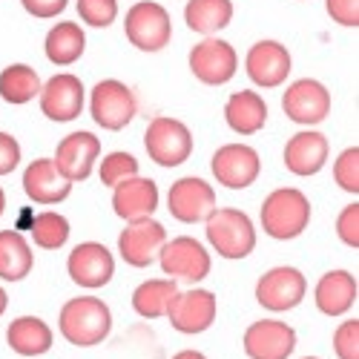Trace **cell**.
<instances>
[{
    "label": "cell",
    "mask_w": 359,
    "mask_h": 359,
    "mask_svg": "<svg viewBox=\"0 0 359 359\" xmlns=\"http://www.w3.org/2000/svg\"><path fill=\"white\" fill-rule=\"evenodd\" d=\"M57 331L69 345L78 348H95L112 331V311L104 299L83 293L75 296L57 313Z\"/></svg>",
    "instance_id": "6da1fadb"
},
{
    "label": "cell",
    "mask_w": 359,
    "mask_h": 359,
    "mask_svg": "<svg viewBox=\"0 0 359 359\" xmlns=\"http://www.w3.org/2000/svg\"><path fill=\"white\" fill-rule=\"evenodd\" d=\"M311 224V201L296 187H279L262 201V230L276 238L290 242L299 238Z\"/></svg>",
    "instance_id": "7a4b0ae2"
},
{
    "label": "cell",
    "mask_w": 359,
    "mask_h": 359,
    "mask_svg": "<svg viewBox=\"0 0 359 359\" xmlns=\"http://www.w3.org/2000/svg\"><path fill=\"white\" fill-rule=\"evenodd\" d=\"M207 242L222 259H248L256 250V227L248 213L236 207H216L204 219Z\"/></svg>",
    "instance_id": "3957f363"
},
{
    "label": "cell",
    "mask_w": 359,
    "mask_h": 359,
    "mask_svg": "<svg viewBox=\"0 0 359 359\" xmlns=\"http://www.w3.org/2000/svg\"><path fill=\"white\" fill-rule=\"evenodd\" d=\"M158 264L167 273V279L172 282H190L198 285L210 276V250H207L198 238L193 236H175L170 242H164L161 253H158Z\"/></svg>",
    "instance_id": "277c9868"
},
{
    "label": "cell",
    "mask_w": 359,
    "mask_h": 359,
    "mask_svg": "<svg viewBox=\"0 0 359 359\" xmlns=\"http://www.w3.org/2000/svg\"><path fill=\"white\" fill-rule=\"evenodd\" d=\"M89 112H93V121L101 130L118 133L135 118L138 101H135V93L127 83L115 81V78H107V81H98L93 86V95H89Z\"/></svg>",
    "instance_id": "5b68a950"
},
{
    "label": "cell",
    "mask_w": 359,
    "mask_h": 359,
    "mask_svg": "<svg viewBox=\"0 0 359 359\" xmlns=\"http://www.w3.org/2000/svg\"><path fill=\"white\" fill-rule=\"evenodd\" d=\"M147 156L158 167H182L193 156V133L175 118H153L144 133Z\"/></svg>",
    "instance_id": "8992f818"
},
{
    "label": "cell",
    "mask_w": 359,
    "mask_h": 359,
    "mask_svg": "<svg viewBox=\"0 0 359 359\" xmlns=\"http://www.w3.org/2000/svg\"><path fill=\"white\" fill-rule=\"evenodd\" d=\"M308 293V279L302 271H296L290 264L271 267L267 273L259 276L256 282V302L267 313H287L296 305H302Z\"/></svg>",
    "instance_id": "52a82bcc"
},
{
    "label": "cell",
    "mask_w": 359,
    "mask_h": 359,
    "mask_svg": "<svg viewBox=\"0 0 359 359\" xmlns=\"http://www.w3.org/2000/svg\"><path fill=\"white\" fill-rule=\"evenodd\" d=\"M216 311H219L216 293L196 287V290H178L175 299L170 302V308H167V316H170V325L178 334L198 337V334L213 327Z\"/></svg>",
    "instance_id": "ba28073f"
},
{
    "label": "cell",
    "mask_w": 359,
    "mask_h": 359,
    "mask_svg": "<svg viewBox=\"0 0 359 359\" xmlns=\"http://www.w3.org/2000/svg\"><path fill=\"white\" fill-rule=\"evenodd\" d=\"M124 29H127V38L135 49L141 52H161L170 38H172V23L164 6L158 4H135L127 18H124Z\"/></svg>",
    "instance_id": "9c48e42d"
},
{
    "label": "cell",
    "mask_w": 359,
    "mask_h": 359,
    "mask_svg": "<svg viewBox=\"0 0 359 359\" xmlns=\"http://www.w3.org/2000/svg\"><path fill=\"white\" fill-rule=\"evenodd\" d=\"M167 210L182 224H198L216 210V190L198 175H184L172 182L167 193Z\"/></svg>",
    "instance_id": "30bf717a"
},
{
    "label": "cell",
    "mask_w": 359,
    "mask_h": 359,
    "mask_svg": "<svg viewBox=\"0 0 359 359\" xmlns=\"http://www.w3.org/2000/svg\"><path fill=\"white\" fill-rule=\"evenodd\" d=\"M282 109L293 124L316 127L331 115V93H327L325 83L313 78H299L285 89Z\"/></svg>",
    "instance_id": "8fae6325"
},
{
    "label": "cell",
    "mask_w": 359,
    "mask_h": 359,
    "mask_svg": "<svg viewBox=\"0 0 359 359\" xmlns=\"http://www.w3.org/2000/svg\"><path fill=\"white\" fill-rule=\"evenodd\" d=\"M164 242H167V230L161 222H156L153 216L135 219L118 236V253L130 267H149L153 262H158Z\"/></svg>",
    "instance_id": "7c38bea8"
},
{
    "label": "cell",
    "mask_w": 359,
    "mask_h": 359,
    "mask_svg": "<svg viewBox=\"0 0 359 359\" xmlns=\"http://www.w3.org/2000/svg\"><path fill=\"white\" fill-rule=\"evenodd\" d=\"M242 348L248 359H290V353L296 351V331L287 322L267 316L248 327Z\"/></svg>",
    "instance_id": "4fadbf2b"
},
{
    "label": "cell",
    "mask_w": 359,
    "mask_h": 359,
    "mask_svg": "<svg viewBox=\"0 0 359 359\" xmlns=\"http://www.w3.org/2000/svg\"><path fill=\"white\" fill-rule=\"evenodd\" d=\"M216 182L227 190H245L250 187L259 172H262V158L253 147L248 144H224L216 149V156L210 161Z\"/></svg>",
    "instance_id": "5bb4252c"
},
{
    "label": "cell",
    "mask_w": 359,
    "mask_h": 359,
    "mask_svg": "<svg viewBox=\"0 0 359 359\" xmlns=\"http://www.w3.org/2000/svg\"><path fill=\"white\" fill-rule=\"evenodd\" d=\"M190 69L201 83L222 86L238 69L236 49L222 38H204L190 49Z\"/></svg>",
    "instance_id": "9a60e30c"
},
{
    "label": "cell",
    "mask_w": 359,
    "mask_h": 359,
    "mask_svg": "<svg viewBox=\"0 0 359 359\" xmlns=\"http://www.w3.org/2000/svg\"><path fill=\"white\" fill-rule=\"evenodd\" d=\"M101 156V141L95 133H69L67 138H61V144L55 147V167L61 170V175L67 182H86L93 175V167Z\"/></svg>",
    "instance_id": "2e32d148"
},
{
    "label": "cell",
    "mask_w": 359,
    "mask_h": 359,
    "mask_svg": "<svg viewBox=\"0 0 359 359\" xmlns=\"http://www.w3.org/2000/svg\"><path fill=\"white\" fill-rule=\"evenodd\" d=\"M41 109L49 121L55 124H69L83 112V83L78 75H52L41 86Z\"/></svg>",
    "instance_id": "e0dca14e"
},
{
    "label": "cell",
    "mask_w": 359,
    "mask_h": 359,
    "mask_svg": "<svg viewBox=\"0 0 359 359\" xmlns=\"http://www.w3.org/2000/svg\"><path fill=\"white\" fill-rule=\"evenodd\" d=\"M67 271H69V279L83 287V290H98L104 285H109L112 273H115V259L112 253L98 245V242H83L78 245L69 259H67Z\"/></svg>",
    "instance_id": "ac0fdd59"
},
{
    "label": "cell",
    "mask_w": 359,
    "mask_h": 359,
    "mask_svg": "<svg viewBox=\"0 0 359 359\" xmlns=\"http://www.w3.org/2000/svg\"><path fill=\"white\" fill-rule=\"evenodd\" d=\"M290 52L285 49V43L279 41H259L250 46L248 57H245V69L248 78L256 86H279L287 81L290 75Z\"/></svg>",
    "instance_id": "d6986e66"
},
{
    "label": "cell",
    "mask_w": 359,
    "mask_h": 359,
    "mask_svg": "<svg viewBox=\"0 0 359 359\" xmlns=\"http://www.w3.org/2000/svg\"><path fill=\"white\" fill-rule=\"evenodd\" d=\"M112 210L124 222L149 219L158 210V184L144 175L127 178V182L112 187Z\"/></svg>",
    "instance_id": "ffe728a7"
},
{
    "label": "cell",
    "mask_w": 359,
    "mask_h": 359,
    "mask_svg": "<svg viewBox=\"0 0 359 359\" xmlns=\"http://www.w3.org/2000/svg\"><path fill=\"white\" fill-rule=\"evenodd\" d=\"M285 167L299 175V178H308L316 175L325 164H327V138L319 130H302L287 138L285 144Z\"/></svg>",
    "instance_id": "44dd1931"
},
{
    "label": "cell",
    "mask_w": 359,
    "mask_h": 359,
    "mask_svg": "<svg viewBox=\"0 0 359 359\" xmlns=\"http://www.w3.org/2000/svg\"><path fill=\"white\" fill-rule=\"evenodd\" d=\"M23 190L38 204H61L72 193V182L61 175L52 158H35L23 172Z\"/></svg>",
    "instance_id": "7402d4cb"
},
{
    "label": "cell",
    "mask_w": 359,
    "mask_h": 359,
    "mask_svg": "<svg viewBox=\"0 0 359 359\" xmlns=\"http://www.w3.org/2000/svg\"><path fill=\"white\" fill-rule=\"evenodd\" d=\"M356 293H359V285H356L353 273L331 271V273H325L316 282L313 302H316L319 313H325V316H342V313H348L353 308Z\"/></svg>",
    "instance_id": "603a6c76"
},
{
    "label": "cell",
    "mask_w": 359,
    "mask_h": 359,
    "mask_svg": "<svg viewBox=\"0 0 359 359\" xmlns=\"http://www.w3.org/2000/svg\"><path fill=\"white\" fill-rule=\"evenodd\" d=\"M52 342H55L52 327L41 316H18V319H12L9 331H6L9 351H15L18 356H26V359L49 353Z\"/></svg>",
    "instance_id": "cb8c5ba5"
},
{
    "label": "cell",
    "mask_w": 359,
    "mask_h": 359,
    "mask_svg": "<svg viewBox=\"0 0 359 359\" xmlns=\"http://www.w3.org/2000/svg\"><path fill=\"white\" fill-rule=\"evenodd\" d=\"M224 121L238 135H253L267 121V104L262 101L259 93H253V89L233 93L227 98V107H224Z\"/></svg>",
    "instance_id": "d4e9b609"
},
{
    "label": "cell",
    "mask_w": 359,
    "mask_h": 359,
    "mask_svg": "<svg viewBox=\"0 0 359 359\" xmlns=\"http://www.w3.org/2000/svg\"><path fill=\"white\" fill-rule=\"evenodd\" d=\"M32 267L35 256L26 238L18 230H0V279L20 282L32 273Z\"/></svg>",
    "instance_id": "484cf974"
},
{
    "label": "cell",
    "mask_w": 359,
    "mask_h": 359,
    "mask_svg": "<svg viewBox=\"0 0 359 359\" xmlns=\"http://www.w3.org/2000/svg\"><path fill=\"white\" fill-rule=\"evenodd\" d=\"M178 293V282L172 279H147L133 290V311L141 319L167 316V308Z\"/></svg>",
    "instance_id": "4316f807"
},
{
    "label": "cell",
    "mask_w": 359,
    "mask_h": 359,
    "mask_svg": "<svg viewBox=\"0 0 359 359\" xmlns=\"http://www.w3.org/2000/svg\"><path fill=\"white\" fill-rule=\"evenodd\" d=\"M46 57L52 64H75L78 57L83 55L86 49V35H83V29L72 20H64V23H57L55 29H49V35H46Z\"/></svg>",
    "instance_id": "83f0119b"
},
{
    "label": "cell",
    "mask_w": 359,
    "mask_h": 359,
    "mask_svg": "<svg viewBox=\"0 0 359 359\" xmlns=\"http://www.w3.org/2000/svg\"><path fill=\"white\" fill-rule=\"evenodd\" d=\"M184 20L198 35H216L233 20V4L230 0H190Z\"/></svg>",
    "instance_id": "f1b7e54d"
},
{
    "label": "cell",
    "mask_w": 359,
    "mask_h": 359,
    "mask_svg": "<svg viewBox=\"0 0 359 359\" xmlns=\"http://www.w3.org/2000/svg\"><path fill=\"white\" fill-rule=\"evenodd\" d=\"M41 78L32 67H26V64H12L6 67L4 72H0V98H4L6 104H29L32 98L41 95Z\"/></svg>",
    "instance_id": "f546056e"
},
{
    "label": "cell",
    "mask_w": 359,
    "mask_h": 359,
    "mask_svg": "<svg viewBox=\"0 0 359 359\" xmlns=\"http://www.w3.org/2000/svg\"><path fill=\"white\" fill-rule=\"evenodd\" d=\"M32 238H35V245L43 248V250H57V248H64L67 245V238H69V222L61 216V213H38L35 222H32Z\"/></svg>",
    "instance_id": "4dcf8cb0"
},
{
    "label": "cell",
    "mask_w": 359,
    "mask_h": 359,
    "mask_svg": "<svg viewBox=\"0 0 359 359\" xmlns=\"http://www.w3.org/2000/svg\"><path fill=\"white\" fill-rule=\"evenodd\" d=\"M138 175V158L118 149V153H109L104 161H101V184L107 187H118L127 178Z\"/></svg>",
    "instance_id": "1f68e13d"
},
{
    "label": "cell",
    "mask_w": 359,
    "mask_h": 359,
    "mask_svg": "<svg viewBox=\"0 0 359 359\" xmlns=\"http://www.w3.org/2000/svg\"><path fill=\"white\" fill-rule=\"evenodd\" d=\"M334 182L351 196L359 193V147L342 149V156L334 161Z\"/></svg>",
    "instance_id": "d6a6232c"
},
{
    "label": "cell",
    "mask_w": 359,
    "mask_h": 359,
    "mask_svg": "<svg viewBox=\"0 0 359 359\" xmlns=\"http://www.w3.org/2000/svg\"><path fill=\"white\" fill-rule=\"evenodd\" d=\"M78 15L86 26L107 29L118 18V0H78Z\"/></svg>",
    "instance_id": "836d02e7"
},
{
    "label": "cell",
    "mask_w": 359,
    "mask_h": 359,
    "mask_svg": "<svg viewBox=\"0 0 359 359\" xmlns=\"http://www.w3.org/2000/svg\"><path fill=\"white\" fill-rule=\"evenodd\" d=\"M334 351L339 359H359V319H345L334 331Z\"/></svg>",
    "instance_id": "e575fe53"
},
{
    "label": "cell",
    "mask_w": 359,
    "mask_h": 359,
    "mask_svg": "<svg viewBox=\"0 0 359 359\" xmlns=\"http://www.w3.org/2000/svg\"><path fill=\"white\" fill-rule=\"evenodd\" d=\"M337 236L342 238V245H348V248H359V204L356 201H351L345 210L339 213V219H337Z\"/></svg>",
    "instance_id": "d590c367"
},
{
    "label": "cell",
    "mask_w": 359,
    "mask_h": 359,
    "mask_svg": "<svg viewBox=\"0 0 359 359\" xmlns=\"http://www.w3.org/2000/svg\"><path fill=\"white\" fill-rule=\"evenodd\" d=\"M327 15L339 26H359V0H327Z\"/></svg>",
    "instance_id": "8d00e7d4"
},
{
    "label": "cell",
    "mask_w": 359,
    "mask_h": 359,
    "mask_svg": "<svg viewBox=\"0 0 359 359\" xmlns=\"http://www.w3.org/2000/svg\"><path fill=\"white\" fill-rule=\"evenodd\" d=\"M20 164V144L15 135L0 133V175H9Z\"/></svg>",
    "instance_id": "74e56055"
},
{
    "label": "cell",
    "mask_w": 359,
    "mask_h": 359,
    "mask_svg": "<svg viewBox=\"0 0 359 359\" xmlns=\"http://www.w3.org/2000/svg\"><path fill=\"white\" fill-rule=\"evenodd\" d=\"M20 4L29 15H35V18H55V15H61L67 9L69 0H20Z\"/></svg>",
    "instance_id": "f35d334b"
},
{
    "label": "cell",
    "mask_w": 359,
    "mask_h": 359,
    "mask_svg": "<svg viewBox=\"0 0 359 359\" xmlns=\"http://www.w3.org/2000/svg\"><path fill=\"white\" fill-rule=\"evenodd\" d=\"M172 359H207L201 351H193V348H184V351H178Z\"/></svg>",
    "instance_id": "ab89813d"
},
{
    "label": "cell",
    "mask_w": 359,
    "mask_h": 359,
    "mask_svg": "<svg viewBox=\"0 0 359 359\" xmlns=\"http://www.w3.org/2000/svg\"><path fill=\"white\" fill-rule=\"evenodd\" d=\"M32 222H35V216H29V210H20V222H18L20 230L23 227H32Z\"/></svg>",
    "instance_id": "60d3db41"
},
{
    "label": "cell",
    "mask_w": 359,
    "mask_h": 359,
    "mask_svg": "<svg viewBox=\"0 0 359 359\" xmlns=\"http://www.w3.org/2000/svg\"><path fill=\"white\" fill-rule=\"evenodd\" d=\"M6 308H9V293H6L4 287H0V316L6 313Z\"/></svg>",
    "instance_id": "b9f144b4"
},
{
    "label": "cell",
    "mask_w": 359,
    "mask_h": 359,
    "mask_svg": "<svg viewBox=\"0 0 359 359\" xmlns=\"http://www.w3.org/2000/svg\"><path fill=\"white\" fill-rule=\"evenodd\" d=\"M4 210H6V193H4V187H0V216H4Z\"/></svg>",
    "instance_id": "7bdbcfd3"
},
{
    "label": "cell",
    "mask_w": 359,
    "mask_h": 359,
    "mask_svg": "<svg viewBox=\"0 0 359 359\" xmlns=\"http://www.w3.org/2000/svg\"><path fill=\"white\" fill-rule=\"evenodd\" d=\"M302 359H319V356H302Z\"/></svg>",
    "instance_id": "ee69618b"
}]
</instances>
